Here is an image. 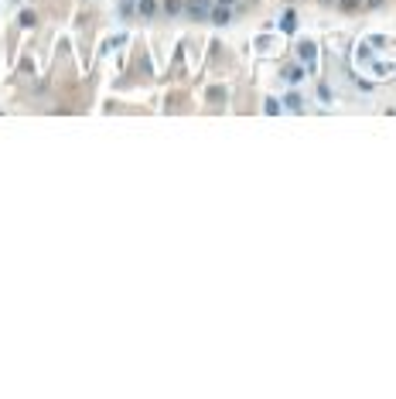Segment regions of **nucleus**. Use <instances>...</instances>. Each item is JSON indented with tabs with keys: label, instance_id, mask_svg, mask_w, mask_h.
I'll use <instances>...</instances> for the list:
<instances>
[{
	"label": "nucleus",
	"instance_id": "f257e3e1",
	"mask_svg": "<svg viewBox=\"0 0 396 399\" xmlns=\"http://www.w3.org/2000/svg\"><path fill=\"white\" fill-rule=\"evenodd\" d=\"M208 4H212V0H188V4H184V11H188V17H192V21H205V17H208V11H212Z\"/></svg>",
	"mask_w": 396,
	"mask_h": 399
},
{
	"label": "nucleus",
	"instance_id": "f03ea898",
	"mask_svg": "<svg viewBox=\"0 0 396 399\" xmlns=\"http://www.w3.org/2000/svg\"><path fill=\"white\" fill-rule=\"evenodd\" d=\"M297 55H301V62H307V65L314 69V62H318V45H314V41H301V45H297Z\"/></svg>",
	"mask_w": 396,
	"mask_h": 399
},
{
	"label": "nucleus",
	"instance_id": "7ed1b4c3",
	"mask_svg": "<svg viewBox=\"0 0 396 399\" xmlns=\"http://www.w3.org/2000/svg\"><path fill=\"white\" fill-rule=\"evenodd\" d=\"M208 17H212L215 24H229V21H232V11H229V7H222V4H215L212 11H208Z\"/></svg>",
	"mask_w": 396,
	"mask_h": 399
},
{
	"label": "nucleus",
	"instance_id": "20e7f679",
	"mask_svg": "<svg viewBox=\"0 0 396 399\" xmlns=\"http://www.w3.org/2000/svg\"><path fill=\"white\" fill-rule=\"evenodd\" d=\"M137 14L140 17H154L157 14V0H137Z\"/></svg>",
	"mask_w": 396,
	"mask_h": 399
},
{
	"label": "nucleus",
	"instance_id": "39448f33",
	"mask_svg": "<svg viewBox=\"0 0 396 399\" xmlns=\"http://www.w3.org/2000/svg\"><path fill=\"white\" fill-rule=\"evenodd\" d=\"M294 27H297V17H294V11L287 7V11H283V17H280V31H283V35H291Z\"/></svg>",
	"mask_w": 396,
	"mask_h": 399
},
{
	"label": "nucleus",
	"instance_id": "423d86ee",
	"mask_svg": "<svg viewBox=\"0 0 396 399\" xmlns=\"http://www.w3.org/2000/svg\"><path fill=\"white\" fill-rule=\"evenodd\" d=\"M181 11H184V0H164V14L174 17V14H181Z\"/></svg>",
	"mask_w": 396,
	"mask_h": 399
},
{
	"label": "nucleus",
	"instance_id": "0eeeda50",
	"mask_svg": "<svg viewBox=\"0 0 396 399\" xmlns=\"http://www.w3.org/2000/svg\"><path fill=\"white\" fill-rule=\"evenodd\" d=\"M34 21H38V17H34V11H21V27H31Z\"/></svg>",
	"mask_w": 396,
	"mask_h": 399
},
{
	"label": "nucleus",
	"instance_id": "6e6552de",
	"mask_svg": "<svg viewBox=\"0 0 396 399\" xmlns=\"http://www.w3.org/2000/svg\"><path fill=\"white\" fill-rule=\"evenodd\" d=\"M283 106H287V109H294V113H297V109H301V99H297L294 92H291V96H287V99H283Z\"/></svg>",
	"mask_w": 396,
	"mask_h": 399
},
{
	"label": "nucleus",
	"instance_id": "1a4fd4ad",
	"mask_svg": "<svg viewBox=\"0 0 396 399\" xmlns=\"http://www.w3.org/2000/svg\"><path fill=\"white\" fill-rule=\"evenodd\" d=\"M267 113L277 116V113H280V103H277V99H267Z\"/></svg>",
	"mask_w": 396,
	"mask_h": 399
},
{
	"label": "nucleus",
	"instance_id": "9d476101",
	"mask_svg": "<svg viewBox=\"0 0 396 399\" xmlns=\"http://www.w3.org/2000/svg\"><path fill=\"white\" fill-rule=\"evenodd\" d=\"M301 79H304V75H301V69H291V72H287V82H294V86H297Z\"/></svg>",
	"mask_w": 396,
	"mask_h": 399
},
{
	"label": "nucleus",
	"instance_id": "9b49d317",
	"mask_svg": "<svg viewBox=\"0 0 396 399\" xmlns=\"http://www.w3.org/2000/svg\"><path fill=\"white\" fill-rule=\"evenodd\" d=\"M318 92H321V99H325V103H331V89H328V86H325V82L318 86Z\"/></svg>",
	"mask_w": 396,
	"mask_h": 399
},
{
	"label": "nucleus",
	"instance_id": "f8f14e48",
	"mask_svg": "<svg viewBox=\"0 0 396 399\" xmlns=\"http://www.w3.org/2000/svg\"><path fill=\"white\" fill-rule=\"evenodd\" d=\"M359 7V0H341V11H355Z\"/></svg>",
	"mask_w": 396,
	"mask_h": 399
},
{
	"label": "nucleus",
	"instance_id": "ddd939ff",
	"mask_svg": "<svg viewBox=\"0 0 396 399\" xmlns=\"http://www.w3.org/2000/svg\"><path fill=\"white\" fill-rule=\"evenodd\" d=\"M215 4H222V7H232V0H215Z\"/></svg>",
	"mask_w": 396,
	"mask_h": 399
},
{
	"label": "nucleus",
	"instance_id": "4468645a",
	"mask_svg": "<svg viewBox=\"0 0 396 399\" xmlns=\"http://www.w3.org/2000/svg\"><path fill=\"white\" fill-rule=\"evenodd\" d=\"M379 4H383V0H369V7H379Z\"/></svg>",
	"mask_w": 396,
	"mask_h": 399
},
{
	"label": "nucleus",
	"instance_id": "2eb2a0df",
	"mask_svg": "<svg viewBox=\"0 0 396 399\" xmlns=\"http://www.w3.org/2000/svg\"><path fill=\"white\" fill-rule=\"evenodd\" d=\"M14 4H17V0H14Z\"/></svg>",
	"mask_w": 396,
	"mask_h": 399
}]
</instances>
